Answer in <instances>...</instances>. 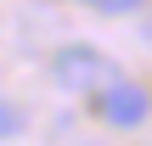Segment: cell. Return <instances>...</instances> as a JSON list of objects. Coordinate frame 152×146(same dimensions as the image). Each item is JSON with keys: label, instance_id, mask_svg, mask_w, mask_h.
Wrapping results in <instances>:
<instances>
[{"label": "cell", "instance_id": "3957f363", "mask_svg": "<svg viewBox=\"0 0 152 146\" xmlns=\"http://www.w3.org/2000/svg\"><path fill=\"white\" fill-rule=\"evenodd\" d=\"M17 129H23V107H17V101H6V96H0V141H11V135H17Z\"/></svg>", "mask_w": 152, "mask_h": 146}, {"label": "cell", "instance_id": "6da1fadb", "mask_svg": "<svg viewBox=\"0 0 152 146\" xmlns=\"http://www.w3.org/2000/svg\"><path fill=\"white\" fill-rule=\"evenodd\" d=\"M51 73H56V84L73 90V96H102V90L118 79V62H113L107 51H96V45H62L56 62H51Z\"/></svg>", "mask_w": 152, "mask_h": 146}, {"label": "cell", "instance_id": "7a4b0ae2", "mask_svg": "<svg viewBox=\"0 0 152 146\" xmlns=\"http://www.w3.org/2000/svg\"><path fill=\"white\" fill-rule=\"evenodd\" d=\"M90 101H96V118H102L107 129H141V124L152 118V96L135 84V79H124V73H118L102 96H90Z\"/></svg>", "mask_w": 152, "mask_h": 146}, {"label": "cell", "instance_id": "277c9868", "mask_svg": "<svg viewBox=\"0 0 152 146\" xmlns=\"http://www.w3.org/2000/svg\"><path fill=\"white\" fill-rule=\"evenodd\" d=\"M90 11H107V17H124V11H141L147 0H85Z\"/></svg>", "mask_w": 152, "mask_h": 146}]
</instances>
